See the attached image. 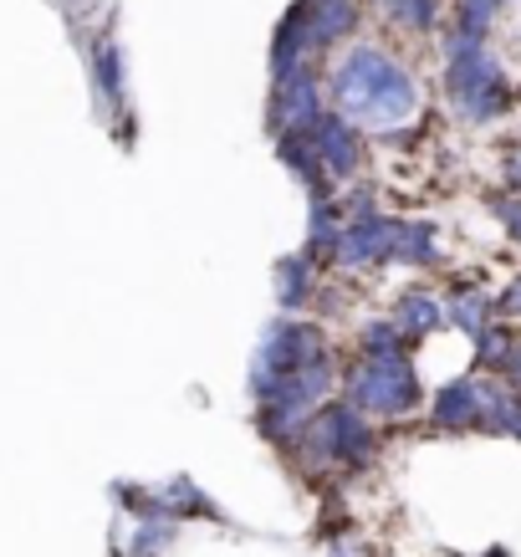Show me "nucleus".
<instances>
[{
	"label": "nucleus",
	"instance_id": "1",
	"mask_svg": "<svg viewBox=\"0 0 521 557\" xmlns=\"http://www.w3.org/2000/svg\"><path fill=\"white\" fill-rule=\"evenodd\" d=\"M327 98L343 119H353L358 128L369 138H388V134H404L420 123V108H424V87L414 77L409 62H399L388 47L379 41H353L343 47L327 62Z\"/></svg>",
	"mask_w": 521,
	"mask_h": 557
},
{
	"label": "nucleus",
	"instance_id": "2",
	"mask_svg": "<svg viewBox=\"0 0 521 557\" xmlns=\"http://www.w3.org/2000/svg\"><path fill=\"white\" fill-rule=\"evenodd\" d=\"M439 87L466 128H491V123L511 119L521 102L511 72L496 62V51L481 36H466L455 26L439 36Z\"/></svg>",
	"mask_w": 521,
	"mask_h": 557
},
{
	"label": "nucleus",
	"instance_id": "3",
	"mask_svg": "<svg viewBox=\"0 0 521 557\" xmlns=\"http://www.w3.org/2000/svg\"><path fill=\"white\" fill-rule=\"evenodd\" d=\"M379 420H369L353 399H327V405L307 420V430L297 435V445L286 456L297 460L307 475H358L363 466L379 460Z\"/></svg>",
	"mask_w": 521,
	"mask_h": 557
},
{
	"label": "nucleus",
	"instance_id": "4",
	"mask_svg": "<svg viewBox=\"0 0 521 557\" xmlns=\"http://www.w3.org/2000/svg\"><path fill=\"white\" fill-rule=\"evenodd\" d=\"M358 26H363V0H297L271 36V77H286L307 62H322L333 51L353 47Z\"/></svg>",
	"mask_w": 521,
	"mask_h": 557
},
{
	"label": "nucleus",
	"instance_id": "5",
	"mask_svg": "<svg viewBox=\"0 0 521 557\" xmlns=\"http://www.w3.org/2000/svg\"><path fill=\"white\" fill-rule=\"evenodd\" d=\"M337 394L353 399V405L379 424H399L430 405V399H424L420 363H414V348L343 358V388H337Z\"/></svg>",
	"mask_w": 521,
	"mask_h": 557
},
{
	"label": "nucleus",
	"instance_id": "6",
	"mask_svg": "<svg viewBox=\"0 0 521 557\" xmlns=\"http://www.w3.org/2000/svg\"><path fill=\"white\" fill-rule=\"evenodd\" d=\"M322 358H337V343H333V333H327V322L282 312V318L266 322V333L256 338L246 388H251V399H266L271 388H282L286 379L307 373L312 363H322Z\"/></svg>",
	"mask_w": 521,
	"mask_h": 557
},
{
	"label": "nucleus",
	"instance_id": "7",
	"mask_svg": "<svg viewBox=\"0 0 521 557\" xmlns=\"http://www.w3.org/2000/svg\"><path fill=\"white\" fill-rule=\"evenodd\" d=\"M322 92H327V77H322V62H307V67L286 72V77H271L266 92V134H307L312 123L327 113L322 108Z\"/></svg>",
	"mask_w": 521,
	"mask_h": 557
},
{
	"label": "nucleus",
	"instance_id": "8",
	"mask_svg": "<svg viewBox=\"0 0 521 557\" xmlns=\"http://www.w3.org/2000/svg\"><path fill=\"white\" fill-rule=\"evenodd\" d=\"M307 138H312V149H318L322 170L333 174V185H353V180H363V170H369V144L373 138L358 128L353 119H343L337 108H327L312 128H307Z\"/></svg>",
	"mask_w": 521,
	"mask_h": 557
},
{
	"label": "nucleus",
	"instance_id": "9",
	"mask_svg": "<svg viewBox=\"0 0 521 557\" xmlns=\"http://www.w3.org/2000/svg\"><path fill=\"white\" fill-rule=\"evenodd\" d=\"M394 236H399V215H363V220H348L343 225V246H337V261L333 271L343 276H373V271H388L394 267Z\"/></svg>",
	"mask_w": 521,
	"mask_h": 557
},
{
	"label": "nucleus",
	"instance_id": "10",
	"mask_svg": "<svg viewBox=\"0 0 521 557\" xmlns=\"http://www.w3.org/2000/svg\"><path fill=\"white\" fill-rule=\"evenodd\" d=\"M481 388H486V373L475 369L439 384L430 399V430L435 435H481Z\"/></svg>",
	"mask_w": 521,
	"mask_h": 557
},
{
	"label": "nucleus",
	"instance_id": "11",
	"mask_svg": "<svg viewBox=\"0 0 521 557\" xmlns=\"http://www.w3.org/2000/svg\"><path fill=\"white\" fill-rule=\"evenodd\" d=\"M322 292H327V267L312 261L302 246L276 261V307H282V312H291V318H312L318 302H322Z\"/></svg>",
	"mask_w": 521,
	"mask_h": 557
},
{
	"label": "nucleus",
	"instance_id": "12",
	"mask_svg": "<svg viewBox=\"0 0 521 557\" xmlns=\"http://www.w3.org/2000/svg\"><path fill=\"white\" fill-rule=\"evenodd\" d=\"M471 369L475 373H491L521 394V327L517 322H491L481 338H471Z\"/></svg>",
	"mask_w": 521,
	"mask_h": 557
},
{
	"label": "nucleus",
	"instance_id": "13",
	"mask_svg": "<svg viewBox=\"0 0 521 557\" xmlns=\"http://www.w3.org/2000/svg\"><path fill=\"white\" fill-rule=\"evenodd\" d=\"M445 322H450L460 338H481L491 322H496V292H486L475 276H455L445 287Z\"/></svg>",
	"mask_w": 521,
	"mask_h": 557
},
{
	"label": "nucleus",
	"instance_id": "14",
	"mask_svg": "<svg viewBox=\"0 0 521 557\" xmlns=\"http://www.w3.org/2000/svg\"><path fill=\"white\" fill-rule=\"evenodd\" d=\"M388 318L404 327V338L420 348L424 338H435L439 327H450L445 322V297H439L435 287H424V282H414V287H404L399 297H394V307H388Z\"/></svg>",
	"mask_w": 521,
	"mask_h": 557
},
{
	"label": "nucleus",
	"instance_id": "15",
	"mask_svg": "<svg viewBox=\"0 0 521 557\" xmlns=\"http://www.w3.org/2000/svg\"><path fill=\"white\" fill-rule=\"evenodd\" d=\"M271 149H276V164H282L297 185H302L307 200H327V195H337L333 185V174L322 170V159L318 149H312V138L307 134H282V138H271Z\"/></svg>",
	"mask_w": 521,
	"mask_h": 557
},
{
	"label": "nucleus",
	"instance_id": "16",
	"mask_svg": "<svg viewBox=\"0 0 521 557\" xmlns=\"http://www.w3.org/2000/svg\"><path fill=\"white\" fill-rule=\"evenodd\" d=\"M445 261V231L424 215H399V236H394V267L404 271H435Z\"/></svg>",
	"mask_w": 521,
	"mask_h": 557
},
{
	"label": "nucleus",
	"instance_id": "17",
	"mask_svg": "<svg viewBox=\"0 0 521 557\" xmlns=\"http://www.w3.org/2000/svg\"><path fill=\"white\" fill-rule=\"evenodd\" d=\"M343 225H348V215H343L337 195H327V200H307V236H302V251L312 256V261H322L327 271H333L337 246H343Z\"/></svg>",
	"mask_w": 521,
	"mask_h": 557
},
{
	"label": "nucleus",
	"instance_id": "18",
	"mask_svg": "<svg viewBox=\"0 0 521 557\" xmlns=\"http://www.w3.org/2000/svg\"><path fill=\"white\" fill-rule=\"evenodd\" d=\"M373 11L409 36H430L439 26V0H373Z\"/></svg>",
	"mask_w": 521,
	"mask_h": 557
},
{
	"label": "nucleus",
	"instance_id": "19",
	"mask_svg": "<svg viewBox=\"0 0 521 557\" xmlns=\"http://www.w3.org/2000/svg\"><path fill=\"white\" fill-rule=\"evenodd\" d=\"M92 83H98V102L108 113H119L123 108V51L113 41H102L92 51Z\"/></svg>",
	"mask_w": 521,
	"mask_h": 557
},
{
	"label": "nucleus",
	"instance_id": "20",
	"mask_svg": "<svg viewBox=\"0 0 521 557\" xmlns=\"http://www.w3.org/2000/svg\"><path fill=\"white\" fill-rule=\"evenodd\" d=\"M501 5L506 0H450V26L486 41L491 26H496V16H501Z\"/></svg>",
	"mask_w": 521,
	"mask_h": 557
},
{
	"label": "nucleus",
	"instance_id": "21",
	"mask_svg": "<svg viewBox=\"0 0 521 557\" xmlns=\"http://www.w3.org/2000/svg\"><path fill=\"white\" fill-rule=\"evenodd\" d=\"M486 210H491V220L501 225V236L511 240V246H521V195L517 189H496V195H486Z\"/></svg>",
	"mask_w": 521,
	"mask_h": 557
},
{
	"label": "nucleus",
	"instance_id": "22",
	"mask_svg": "<svg viewBox=\"0 0 521 557\" xmlns=\"http://www.w3.org/2000/svg\"><path fill=\"white\" fill-rule=\"evenodd\" d=\"M496 318L501 322H521V271H511L496 292Z\"/></svg>",
	"mask_w": 521,
	"mask_h": 557
},
{
	"label": "nucleus",
	"instance_id": "23",
	"mask_svg": "<svg viewBox=\"0 0 521 557\" xmlns=\"http://www.w3.org/2000/svg\"><path fill=\"white\" fill-rule=\"evenodd\" d=\"M501 185H506V189H517V195H521V138L501 153Z\"/></svg>",
	"mask_w": 521,
	"mask_h": 557
},
{
	"label": "nucleus",
	"instance_id": "24",
	"mask_svg": "<svg viewBox=\"0 0 521 557\" xmlns=\"http://www.w3.org/2000/svg\"><path fill=\"white\" fill-rule=\"evenodd\" d=\"M517 440H521V430H517Z\"/></svg>",
	"mask_w": 521,
	"mask_h": 557
}]
</instances>
